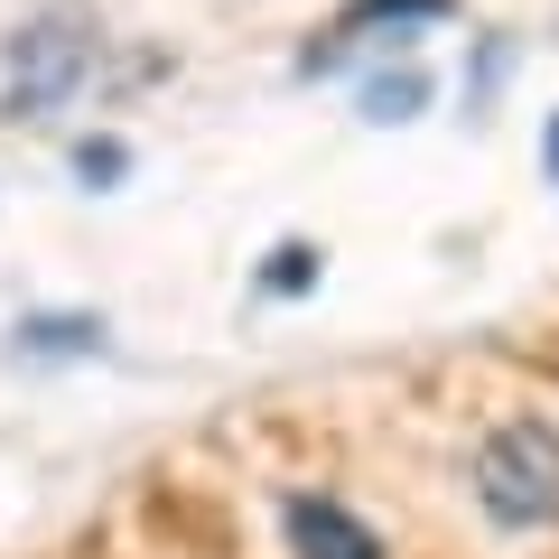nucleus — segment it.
Returning <instances> with one entry per match:
<instances>
[{"mask_svg": "<svg viewBox=\"0 0 559 559\" xmlns=\"http://www.w3.org/2000/svg\"><path fill=\"white\" fill-rule=\"evenodd\" d=\"M121 168H131V159H121L112 140H84V150H75V178H84V187H112Z\"/></svg>", "mask_w": 559, "mask_h": 559, "instance_id": "nucleus-8", "label": "nucleus"}, {"mask_svg": "<svg viewBox=\"0 0 559 559\" xmlns=\"http://www.w3.org/2000/svg\"><path fill=\"white\" fill-rule=\"evenodd\" d=\"M355 112H364V121H411V112H429V75H419V66H411V75H373V84L355 94Z\"/></svg>", "mask_w": 559, "mask_h": 559, "instance_id": "nucleus-5", "label": "nucleus"}, {"mask_svg": "<svg viewBox=\"0 0 559 559\" xmlns=\"http://www.w3.org/2000/svg\"><path fill=\"white\" fill-rule=\"evenodd\" d=\"M419 20H429V28L457 20V0H355L336 28H345V38H364V28H419Z\"/></svg>", "mask_w": 559, "mask_h": 559, "instance_id": "nucleus-4", "label": "nucleus"}, {"mask_svg": "<svg viewBox=\"0 0 559 559\" xmlns=\"http://www.w3.org/2000/svg\"><path fill=\"white\" fill-rule=\"evenodd\" d=\"M280 540H289V559H382V532L355 503L318 495V485H289L280 495Z\"/></svg>", "mask_w": 559, "mask_h": 559, "instance_id": "nucleus-3", "label": "nucleus"}, {"mask_svg": "<svg viewBox=\"0 0 559 559\" xmlns=\"http://www.w3.org/2000/svg\"><path fill=\"white\" fill-rule=\"evenodd\" d=\"M540 168H550V187H559V112H550V150H540Z\"/></svg>", "mask_w": 559, "mask_h": 559, "instance_id": "nucleus-9", "label": "nucleus"}, {"mask_svg": "<svg viewBox=\"0 0 559 559\" xmlns=\"http://www.w3.org/2000/svg\"><path fill=\"white\" fill-rule=\"evenodd\" d=\"M103 318H28L20 326V355H94Z\"/></svg>", "mask_w": 559, "mask_h": 559, "instance_id": "nucleus-6", "label": "nucleus"}, {"mask_svg": "<svg viewBox=\"0 0 559 559\" xmlns=\"http://www.w3.org/2000/svg\"><path fill=\"white\" fill-rule=\"evenodd\" d=\"M308 280H318V252H308V242H289V252L261 261V289H271V299H299Z\"/></svg>", "mask_w": 559, "mask_h": 559, "instance_id": "nucleus-7", "label": "nucleus"}, {"mask_svg": "<svg viewBox=\"0 0 559 559\" xmlns=\"http://www.w3.org/2000/svg\"><path fill=\"white\" fill-rule=\"evenodd\" d=\"M103 84V28L94 10H38L0 38V112L10 121H57L66 103H84Z\"/></svg>", "mask_w": 559, "mask_h": 559, "instance_id": "nucleus-1", "label": "nucleus"}, {"mask_svg": "<svg viewBox=\"0 0 559 559\" xmlns=\"http://www.w3.org/2000/svg\"><path fill=\"white\" fill-rule=\"evenodd\" d=\"M466 495L495 532H559V429L550 419H495L466 448Z\"/></svg>", "mask_w": 559, "mask_h": 559, "instance_id": "nucleus-2", "label": "nucleus"}]
</instances>
